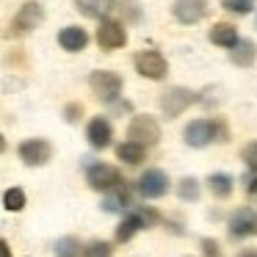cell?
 <instances>
[{
  "label": "cell",
  "instance_id": "cell-1",
  "mask_svg": "<svg viewBox=\"0 0 257 257\" xmlns=\"http://www.w3.org/2000/svg\"><path fill=\"white\" fill-rule=\"evenodd\" d=\"M127 141H136L147 150V147H155L161 141V124L150 116V113H139L133 116L130 122V130H127Z\"/></svg>",
  "mask_w": 257,
  "mask_h": 257
},
{
  "label": "cell",
  "instance_id": "cell-2",
  "mask_svg": "<svg viewBox=\"0 0 257 257\" xmlns=\"http://www.w3.org/2000/svg\"><path fill=\"white\" fill-rule=\"evenodd\" d=\"M89 86L97 94V100L113 102L119 97V91H122V78L116 72H111V69H97V72H91Z\"/></svg>",
  "mask_w": 257,
  "mask_h": 257
},
{
  "label": "cell",
  "instance_id": "cell-3",
  "mask_svg": "<svg viewBox=\"0 0 257 257\" xmlns=\"http://www.w3.org/2000/svg\"><path fill=\"white\" fill-rule=\"evenodd\" d=\"M86 180H89L91 188L102 191V194L116 191L119 185H122V174H119V169L108 166V163H91L89 172H86Z\"/></svg>",
  "mask_w": 257,
  "mask_h": 257
},
{
  "label": "cell",
  "instance_id": "cell-4",
  "mask_svg": "<svg viewBox=\"0 0 257 257\" xmlns=\"http://www.w3.org/2000/svg\"><path fill=\"white\" fill-rule=\"evenodd\" d=\"M133 64H136V72L144 75V78H150V80H163V78H166V72H169L166 58H163L158 50L136 53V61Z\"/></svg>",
  "mask_w": 257,
  "mask_h": 257
},
{
  "label": "cell",
  "instance_id": "cell-5",
  "mask_svg": "<svg viewBox=\"0 0 257 257\" xmlns=\"http://www.w3.org/2000/svg\"><path fill=\"white\" fill-rule=\"evenodd\" d=\"M42 20H45V9H42L36 0H28V3H23L20 12L14 14L12 31L17 36H25V34H31V31H36V25H39Z\"/></svg>",
  "mask_w": 257,
  "mask_h": 257
},
{
  "label": "cell",
  "instance_id": "cell-6",
  "mask_svg": "<svg viewBox=\"0 0 257 257\" xmlns=\"http://www.w3.org/2000/svg\"><path fill=\"white\" fill-rule=\"evenodd\" d=\"M183 139L188 147L202 150V147H207L210 141H216V122H210V119H194V122L185 124Z\"/></svg>",
  "mask_w": 257,
  "mask_h": 257
},
{
  "label": "cell",
  "instance_id": "cell-7",
  "mask_svg": "<svg viewBox=\"0 0 257 257\" xmlns=\"http://www.w3.org/2000/svg\"><path fill=\"white\" fill-rule=\"evenodd\" d=\"M194 100H196V94L191 89L174 86V89H169V91H163V94H161V111L166 113L169 119H174V116H180V113H183Z\"/></svg>",
  "mask_w": 257,
  "mask_h": 257
},
{
  "label": "cell",
  "instance_id": "cell-8",
  "mask_svg": "<svg viewBox=\"0 0 257 257\" xmlns=\"http://www.w3.org/2000/svg\"><path fill=\"white\" fill-rule=\"evenodd\" d=\"M17 152H20V161H23L25 166H45L53 155V147H50V141H45V139H28V141L20 144Z\"/></svg>",
  "mask_w": 257,
  "mask_h": 257
},
{
  "label": "cell",
  "instance_id": "cell-9",
  "mask_svg": "<svg viewBox=\"0 0 257 257\" xmlns=\"http://www.w3.org/2000/svg\"><path fill=\"white\" fill-rule=\"evenodd\" d=\"M169 191V177L161 169H147L139 177V194L147 196V199H161Z\"/></svg>",
  "mask_w": 257,
  "mask_h": 257
},
{
  "label": "cell",
  "instance_id": "cell-10",
  "mask_svg": "<svg viewBox=\"0 0 257 257\" xmlns=\"http://www.w3.org/2000/svg\"><path fill=\"white\" fill-rule=\"evenodd\" d=\"M124 42H127V34H124L122 25L113 23V20H102L100 28H97V45L102 50H119V47H124Z\"/></svg>",
  "mask_w": 257,
  "mask_h": 257
},
{
  "label": "cell",
  "instance_id": "cell-11",
  "mask_svg": "<svg viewBox=\"0 0 257 257\" xmlns=\"http://www.w3.org/2000/svg\"><path fill=\"white\" fill-rule=\"evenodd\" d=\"M172 14H174V20H180L183 25H194L207 14V3L205 0H174Z\"/></svg>",
  "mask_w": 257,
  "mask_h": 257
},
{
  "label": "cell",
  "instance_id": "cell-12",
  "mask_svg": "<svg viewBox=\"0 0 257 257\" xmlns=\"http://www.w3.org/2000/svg\"><path fill=\"white\" fill-rule=\"evenodd\" d=\"M257 232V216L251 207H238L229 216V235L232 238H246V235Z\"/></svg>",
  "mask_w": 257,
  "mask_h": 257
},
{
  "label": "cell",
  "instance_id": "cell-13",
  "mask_svg": "<svg viewBox=\"0 0 257 257\" xmlns=\"http://www.w3.org/2000/svg\"><path fill=\"white\" fill-rule=\"evenodd\" d=\"M86 139H89V144L94 147V150H105V147L113 141L111 122H108L105 116H94L89 122V127H86Z\"/></svg>",
  "mask_w": 257,
  "mask_h": 257
},
{
  "label": "cell",
  "instance_id": "cell-14",
  "mask_svg": "<svg viewBox=\"0 0 257 257\" xmlns=\"http://www.w3.org/2000/svg\"><path fill=\"white\" fill-rule=\"evenodd\" d=\"M58 45H61L67 53H80L86 45H89V36H86L83 28L69 25V28H64L61 34H58Z\"/></svg>",
  "mask_w": 257,
  "mask_h": 257
},
{
  "label": "cell",
  "instance_id": "cell-15",
  "mask_svg": "<svg viewBox=\"0 0 257 257\" xmlns=\"http://www.w3.org/2000/svg\"><path fill=\"white\" fill-rule=\"evenodd\" d=\"M210 42L213 45H218V47H235L238 45V31H235V25H229V23H216L210 28Z\"/></svg>",
  "mask_w": 257,
  "mask_h": 257
},
{
  "label": "cell",
  "instance_id": "cell-16",
  "mask_svg": "<svg viewBox=\"0 0 257 257\" xmlns=\"http://www.w3.org/2000/svg\"><path fill=\"white\" fill-rule=\"evenodd\" d=\"M257 61V45L251 39H240L232 47V64L235 67H251Z\"/></svg>",
  "mask_w": 257,
  "mask_h": 257
},
{
  "label": "cell",
  "instance_id": "cell-17",
  "mask_svg": "<svg viewBox=\"0 0 257 257\" xmlns=\"http://www.w3.org/2000/svg\"><path fill=\"white\" fill-rule=\"evenodd\" d=\"M147 150L141 144H136V141H124V144L116 147V158L122 163H130V166H139L141 161H144Z\"/></svg>",
  "mask_w": 257,
  "mask_h": 257
},
{
  "label": "cell",
  "instance_id": "cell-18",
  "mask_svg": "<svg viewBox=\"0 0 257 257\" xmlns=\"http://www.w3.org/2000/svg\"><path fill=\"white\" fill-rule=\"evenodd\" d=\"M75 3H78V12L86 14V17H91V20L105 17L113 6V0H75Z\"/></svg>",
  "mask_w": 257,
  "mask_h": 257
},
{
  "label": "cell",
  "instance_id": "cell-19",
  "mask_svg": "<svg viewBox=\"0 0 257 257\" xmlns=\"http://www.w3.org/2000/svg\"><path fill=\"white\" fill-rule=\"evenodd\" d=\"M141 227H144V221H141V216H139V213H130V216H124V221L116 227V240H119V243L130 240V238H133V235L139 232Z\"/></svg>",
  "mask_w": 257,
  "mask_h": 257
},
{
  "label": "cell",
  "instance_id": "cell-20",
  "mask_svg": "<svg viewBox=\"0 0 257 257\" xmlns=\"http://www.w3.org/2000/svg\"><path fill=\"white\" fill-rule=\"evenodd\" d=\"M207 188H210L213 196L224 199V196L232 194V177H229V174H210V177H207Z\"/></svg>",
  "mask_w": 257,
  "mask_h": 257
},
{
  "label": "cell",
  "instance_id": "cell-21",
  "mask_svg": "<svg viewBox=\"0 0 257 257\" xmlns=\"http://www.w3.org/2000/svg\"><path fill=\"white\" fill-rule=\"evenodd\" d=\"M80 254H86V249L80 246V240L78 238H58L56 240V257H80Z\"/></svg>",
  "mask_w": 257,
  "mask_h": 257
},
{
  "label": "cell",
  "instance_id": "cell-22",
  "mask_svg": "<svg viewBox=\"0 0 257 257\" xmlns=\"http://www.w3.org/2000/svg\"><path fill=\"white\" fill-rule=\"evenodd\" d=\"M3 207L6 210H12V213H20L25 207V194H23V188H9L6 194H3Z\"/></svg>",
  "mask_w": 257,
  "mask_h": 257
},
{
  "label": "cell",
  "instance_id": "cell-23",
  "mask_svg": "<svg viewBox=\"0 0 257 257\" xmlns=\"http://www.w3.org/2000/svg\"><path fill=\"white\" fill-rule=\"evenodd\" d=\"M177 194H180V199H185V202H196L199 199V183H196L194 177H183L177 185Z\"/></svg>",
  "mask_w": 257,
  "mask_h": 257
},
{
  "label": "cell",
  "instance_id": "cell-24",
  "mask_svg": "<svg viewBox=\"0 0 257 257\" xmlns=\"http://www.w3.org/2000/svg\"><path fill=\"white\" fill-rule=\"evenodd\" d=\"M221 6L232 14H249L254 9V0H221Z\"/></svg>",
  "mask_w": 257,
  "mask_h": 257
},
{
  "label": "cell",
  "instance_id": "cell-25",
  "mask_svg": "<svg viewBox=\"0 0 257 257\" xmlns=\"http://www.w3.org/2000/svg\"><path fill=\"white\" fill-rule=\"evenodd\" d=\"M83 257H111V243H108V240H91V243L86 246Z\"/></svg>",
  "mask_w": 257,
  "mask_h": 257
},
{
  "label": "cell",
  "instance_id": "cell-26",
  "mask_svg": "<svg viewBox=\"0 0 257 257\" xmlns=\"http://www.w3.org/2000/svg\"><path fill=\"white\" fill-rule=\"evenodd\" d=\"M240 158H243V163L249 169H257V141H251V144L243 147V152H240Z\"/></svg>",
  "mask_w": 257,
  "mask_h": 257
},
{
  "label": "cell",
  "instance_id": "cell-27",
  "mask_svg": "<svg viewBox=\"0 0 257 257\" xmlns=\"http://www.w3.org/2000/svg\"><path fill=\"white\" fill-rule=\"evenodd\" d=\"M136 213H139V216H141V221H144V227H150V224H155L158 218H161V216H158L155 210H152V207H139V210H136Z\"/></svg>",
  "mask_w": 257,
  "mask_h": 257
},
{
  "label": "cell",
  "instance_id": "cell-28",
  "mask_svg": "<svg viewBox=\"0 0 257 257\" xmlns=\"http://www.w3.org/2000/svg\"><path fill=\"white\" fill-rule=\"evenodd\" d=\"M202 249H205V257H221V251H218V243L210 238L202 240Z\"/></svg>",
  "mask_w": 257,
  "mask_h": 257
},
{
  "label": "cell",
  "instance_id": "cell-29",
  "mask_svg": "<svg viewBox=\"0 0 257 257\" xmlns=\"http://www.w3.org/2000/svg\"><path fill=\"white\" fill-rule=\"evenodd\" d=\"M78 113H83V108H80V105H69L67 108V122H78V119H75Z\"/></svg>",
  "mask_w": 257,
  "mask_h": 257
},
{
  "label": "cell",
  "instance_id": "cell-30",
  "mask_svg": "<svg viewBox=\"0 0 257 257\" xmlns=\"http://www.w3.org/2000/svg\"><path fill=\"white\" fill-rule=\"evenodd\" d=\"M0 251H3V257H12V251H9V243H6V240L0 243Z\"/></svg>",
  "mask_w": 257,
  "mask_h": 257
},
{
  "label": "cell",
  "instance_id": "cell-31",
  "mask_svg": "<svg viewBox=\"0 0 257 257\" xmlns=\"http://www.w3.org/2000/svg\"><path fill=\"white\" fill-rule=\"evenodd\" d=\"M249 194H257V180H251V183H249Z\"/></svg>",
  "mask_w": 257,
  "mask_h": 257
},
{
  "label": "cell",
  "instance_id": "cell-32",
  "mask_svg": "<svg viewBox=\"0 0 257 257\" xmlns=\"http://www.w3.org/2000/svg\"><path fill=\"white\" fill-rule=\"evenodd\" d=\"M238 257H257V251H251V249H249V251H240Z\"/></svg>",
  "mask_w": 257,
  "mask_h": 257
}]
</instances>
